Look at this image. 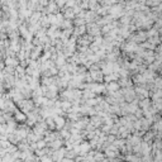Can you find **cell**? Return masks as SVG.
<instances>
[{"instance_id":"obj_1","label":"cell","mask_w":162,"mask_h":162,"mask_svg":"<svg viewBox=\"0 0 162 162\" xmlns=\"http://www.w3.org/2000/svg\"><path fill=\"white\" fill-rule=\"evenodd\" d=\"M0 1H3V0H0Z\"/></svg>"}]
</instances>
